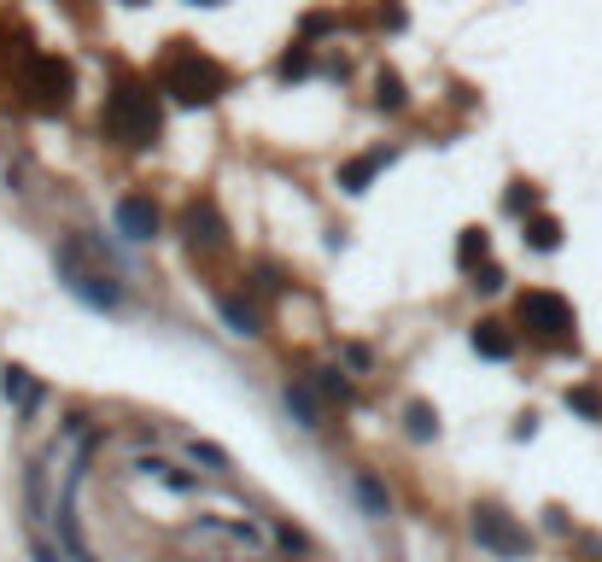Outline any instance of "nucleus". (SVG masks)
<instances>
[{"label":"nucleus","mask_w":602,"mask_h":562,"mask_svg":"<svg viewBox=\"0 0 602 562\" xmlns=\"http://www.w3.org/2000/svg\"><path fill=\"white\" fill-rule=\"evenodd\" d=\"M30 539H36V562H65V551L47 534H30Z\"/></svg>","instance_id":"nucleus-15"},{"label":"nucleus","mask_w":602,"mask_h":562,"mask_svg":"<svg viewBox=\"0 0 602 562\" xmlns=\"http://www.w3.org/2000/svg\"><path fill=\"white\" fill-rule=\"evenodd\" d=\"M164 89L176 100H187V106H205V100H217L229 89V77H222V65L205 59L199 47H182V54H170V65H164Z\"/></svg>","instance_id":"nucleus-2"},{"label":"nucleus","mask_w":602,"mask_h":562,"mask_svg":"<svg viewBox=\"0 0 602 562\" xmlns=\"http://www.w3.org/2000/svg\"><path fill=\"white\" fill-rule=\"evenodd\" d=\"M474 539L497 557H526V544H532L526 527H514L503 509H474Z\"/></svg>","instance_id":"nucleus-5"},{"label":"nucleus","mask_w":602,"mask_h":562,"mask_svg":"<svg viewBox=\"0 0 602 562\" xmlns=\"http://www.w3.org/2000/svg\"><path fill=\"white\" fill-rule=\"evenodd\" d=\"M222 317H229V329H234V334H257V311H252V305L222 299Z\"/></svg>","instance_id":"nucleus-12"},{"label":"nucleus","mask_w":602,"mask_h":562,"mask_svg":"<svg viewBox=\"0 0 602 562\" xmlns=\"http://www.w3.org/2000/svg\"><path fill=\"white\" fill-rule=\"evenodd\" d=\"M521 322L532 334H544V340H567L574 334V305L556 299V294H526L521 299Z\"/></svg>","instance_id":"nucleus-4"},{"label":"nucleus","mask_w":602,"mask_h":562,"mask_svg":"<svg viewBox=\"0 0 602 562\" xmlns=\"http://www.w3.org/2000/svg\"><path fill=\"white\" fill-rule=\"evenodd\" d=\"M0 393H7L12 411H36V404H42V387L30 381V369H19V364L0 369Z\"/></svg>","instance_id":"nucleus-8"},{"label":"nucleus","mask_w":602,"mask_h":562,"mask_svg":"<svg viewBox=\"0 0 602 562\" xmlns=\"http://www.w3.org/2000/svg\"><path fill=\"white\" fill-rule=\"evenodd\" d=\"M106 124L124 147H152L159 141V106H152L147 89H117L106 106Z\"/></svg>","instance_id":"nucleus-3"},{"label":"nucleus","mask_w":602,"mask_h":562,"mask_svg":"<svg viewBox=\"0 0 602 562\" xmlns=\"http://www.w3.org/2000/svg\"><path fill=\"white\" fill-rule=\"evenodd\" d=\"M351 486H357V498H363V509H369V516H386V492H381V486H374V481H369V474H357V481H351Z\"/></svg>","instance_id":"nucleus-13"},{"label":"nucleus","mask_w":602,"mask_h":562,"mask_svg":"<svg viewBox=\"0 0 602 562\" xmlns=\"http://www.w3.org/2000/svg\"><path fill=\"white\" fill-rule=\"evenodd\" d=\"M59 282L71 287L82 305H94V311H117V305H124V287H117V276H112L106 264H94L82 241H65V246H59Z\"/></svg>","instance_id":"nucleus-1"},{"label":"nucleus","mask_w":602,"mask_h":562,"mask_svg":"<svg viewBox=\"0 0 602 562\" xmlns=\"http://www.w3.org/2000/svg\"><path fill=\"white\" fill-rule=\"evenodd\" d=\"M386 164H392V152H363V159H351L346 170H339V187H346V194H363L369 176H374V170H386Z\"/></svg>","instance_id":"nucleus-9"},{"label":"nucleus","mask_w":602,"mask_h":562,"mask_svg":"<svg viewBox=\"0 0 602 562\" xmlns=\"http://www.w3.org/2000/svg\"><path fill=\"white\" fill-rule=\"evenodd\" d=\"M409 422H416V428H409V434H416V439H427V434L439 428V422H433V411H421V404H416V411H409Z\"/></svg>","instance_id":"nucleus-16"},{"label":"nucleus","mask_w":602,"mask_h":562,"mask_svg":"<svg viewBox=\"0 0 602 562\" xmlns=\"http://www.w3.org/2000/svg\"><path fill=\"white\" fill-rule=\"evenodd\" d=\"M30 94H36L42 106H65V100H71V71H65L59 59H36L30 65Z\"/></svg>","instance_id":"nucleus-6"},{"label":"nucleus","mask_w":602,"mask_h":562,"mask_svg":"<svg viewBox=\"0 0 602 562\" xmlns=\"http://www.w3.org/2000/svg\"><path fill=\"white\" fill-rule=\"evenodd\" d=\"M205 7H217V0H205Z\"/></svg>","instance_id":"nucleus-17"},{"label":"nucleus","mask_w":602,"mask_h":562,"mask_svg":"<svg viewBox=\"0 0 602 562\" xmlns=\"http://www.w3.org/2000/svg\"><path fill=\"white\" fill-rule=\"evenodd\" d=\"M474 352H486V357L503 364V357L514 352V340L503 334V322H479V329H474Z\"/></svg>","instance_id":"nucleus-10"},{"label":"nucleus","mask_w":602,"mask_h":562,"mask_svg":"<svg viewBox=\"0 0 602 562\" xmlns=\"http://www.w3.org/2000/svg\"><path fill=\"white\" fill-rule=\"evenodd\" d=\"M526 241L539 246V252H556V246H562V223H556V217H532V223H526Z\"/></svg>","instance_id":"nucleus-11"},{"label":"nucleus","mask_w":602,"mask_h":562,"mask_svg":"<svg viewBox=\"0 0 602 562\" xmlns=\"http://www.w3.org/2000/svg\"><path fill=\"white\" fill-rule=\"evenodd\" d=\"M374 106H392V112H398V106H404V82H398V77H392V71H386L381 82H374Z\"/></svg>","instance_id":"nucleus-14"},{"label":"nucleus","mask_w":602,"mask_h":562,"mask_svg":"<svg viewBox=\"0 0 602 562\" xmlns=\"http://www.w3.org/2000/svg\"><path fill=\"white\" fill-rule=\"evenodd\" d=\"M117 234H124V241H152V234H159V206H152V199H117Z\"/></svg>","instance_id":"nucleus-7"}]
</instances>
